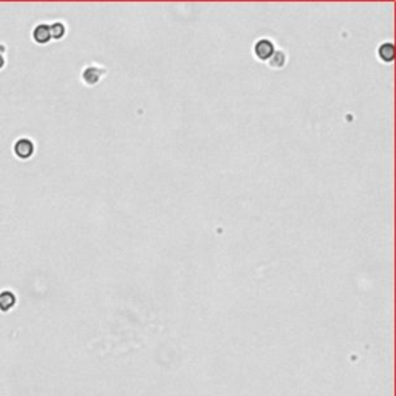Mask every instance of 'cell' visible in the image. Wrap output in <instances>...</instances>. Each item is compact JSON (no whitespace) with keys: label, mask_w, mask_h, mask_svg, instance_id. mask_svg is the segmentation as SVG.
<instances>
[{"label":"cell","mask_w":396,"mask_h":396,"mask_svg":"<svg viewBox=\"0 0 396 396\" xmlns=\"http://www.w3.org/2000/svg\"><path fill=\"white\" fill-rule=\"evenodd\" d=\"M14 152L17 156H21V158H30L34 152V146L30 139L24 138V139H19L14 144Z\"/></svg>","instance_id":"7a4b0ae2"},{"label":"cell","mask_w":396,"mask_h":396,"mask_svg":"<svg viewBox=\"0 0 396 396\" xmlns=\"http://www.w3.org/2000/svg\"><path fill=\"white\" fill-rule=\"evenodd\" d=\"M254 53H256V56L262 61H268V59H271V56L276 53L274 50V44L271 41H268V39H262L256 44L254 47Z\"/></svg>","instance_id":"6da1fadb"},{"label":"cell","mask_w":396,"mask_h":396,"mask_svg":"<svg viewBox=\"0 0 396 396\" xmlns=\"http://www.w3.org/2000/svg\"><path fill=\"white\" fill-rule=\"evenodd\" d=\"M33 38L38 44H47L50 39H51V34H50V27L45 25V24H41L34 28L33 31Z\"/></svg>","instance_id":"3957f363"},{"label":"cell","mask_w":396,"mask_h":396,"mask_svg":"<svg viewBox=\"0 0 396 396\" xmlns=\"http://www.w3.org/2000/svg\"><path fill=\"white\" fill-rule=\"evenodd\" d=\"M50 34H51V39H61L62 36L65 34V27H64V24L56 22V24L50 25Z\"/></svg>","instance_id":"52a82bcc"},{"label":"cell","mask_w":396,"mask_h":396,"mask_svg":"<svg viewBox=\"0 0 396 396\" xmlns=\"http://www.w3.org/2000/svg\"><path fill=\"white\" fill-rule=\"evenodd\" d=\"M285 53H282V51H276L274 55L271 56V59H269V65L271 67H274V68H280V67H283L285 65Z\"/></svg>","instance_id":"ba28073f"},{"label":"cell","mask_w":396,"mask_h":396,"mask_svg":"<svg viewBox=\"0 0 396 396\" xmlns=\"http://www.w3.org/2000/svg\"><path fill=\"white\" fill-rule=\"evenodd\" d=\"M16 303V296L11 291H2L0 293V310L8 311L10 308L14 307Z\"/></svg>","instance_id":"277c9868"},{"label":"cell","mask_w":396,"mask_h":396,"mask_svg":"<svg viewBox=\"0 0 396 396\" xmlns=\"http://www.w3.org/2000/svg\"><path fill=\"white\" fill-rule=\"evenodd\" d=\"M4 62H5V61H4V56H2V55H0V68H2V67H4Z\"/></svg>","instance_id":"9c48e42d"},{"label":"cell","mask_w":396,"mask_h":396,"mask_svg":"<svg viewBox=\"0 0 396 396\" xmlns=\"http://www.w3.org/2000/svg\"><path fill=\"white\" fill-rule=\"evenodd\" d=\"M84 81L88 84V85H95L99 79H101V70L96 68V67H90L84 71V75H82Z\"/></svg>","instance_id":"5b68a950"},{"label":"cell","mask_w":396,"mask_h":396,"mask_svg":"<svg viewBox=\"0 0 396 396\" xmlns=\"http://www.w3.org/2000/svg\"><path fill=\"white\" fill-rule=\"evenodd\" d=\"M393 56H394V50H393L391 44H384V45L379 47V58L384 62H391Z\"/></svg>","instance_id":"8992f818"}]
</instances>
